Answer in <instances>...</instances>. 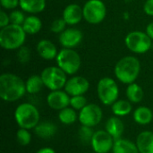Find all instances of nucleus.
I'll list each match as a JSON object with an SVG mask.
<instances>
[{"label": "nucleus", "instance_id": "obj_28", "mask_svg": "<svg viewBox=\"0 0 153 153\" xmlns=\"http://www.w3.org/2000/svg\"><path fill=\"white\" fill-rule=\"evenodd\" d=\"M30 130L25 128H19L16 132V141L19 145L25 147L28 146L32 140V135L30 132Z\"/></svg>", "mask_w": 153, "mask_h": 153}, {"label": "nucleus", "instance_id": "obj_12", "mask_svg": "<svg viewBox=\"0 0 153 153\" xmlns=\"http://www.w3.org/2000/svg\"><path fill=\"white\" fill-rule=\"evenodd\" d=\"M90 89V82L87 78L81 75H74L67 79L64 90L72 97L84 95Z\"/></svg>", "mask_w": 153, "mask_h": 153}, {"label": "nucleus", "instance_id": "obj_1", "mask_svg": "<svg viewBox=\"0 0 153 153\" xmlns=\"http://www.w3.org/2000/svg\"><path fill=\"white\" fill-rule=\"evenodd\" d=\"M25 82L17 74L4 73L0 75V98L5 102L20 100L25 94Z\"/></svg>", "mask_w": 153, "mask_h": 153}, {"label": "nucleus", "instance_id": "obj_7", "mask_svg": "<svg viewBox=\"0 0 153 153\" xmlns=\"http://www.w3.org/2000/svg\"><path fill=\"white\" fill-rule=\"evenodd\" d=\"M40 76L44 86L49 91L63 90L67 82V74L57 65L46 67L42 70Z\"/></svg>", "mask_w": 153, "mask_h": 153}, {"label": "nucleus", "instance_id": "obj_37", "mask_svg": "<svg viewBox=\"0 0 153 153\" xmlns=\"http://www.w3.org/2000/svg\"><path fill=\"white\" fill-rule=\"evenodd\" d=\"M35 153H56V151L51 147H42L39 149Z\"/></svg>", "mask_w": 153, "mask_h": 153}, {"label": "nucleus", "instance_id": "obj_26", "mask_svg": "<svg viewBox=\"0 0 153 153\" xmlns=\"http://www.w3.org/2000/svg\"><path fill=\"white\" fill-rule=\"evenodd\" d=\"M25 87H26V91L27 93L30 95H35L39 92H40L43 89L44 82L42 81V78L38 74H33L30 76L26 81H25Z\"/></svg>", "mask_w": 153, "mask_h": 153}, {"label": "nucleus", "instance_id": "obj_34", "mask_svg": "<svg viewBox=\"0 0 153 153\" xmlns=\"http://www.w3.org/2000/svg\"><path fill=\"white\" fill-rule=\"evenodd\" d=\"M0 4L4 10H14L20 4V0H0Z\"/></svg>", "mask_w": 153, "mask_h": 153}, {"label": "nucleus", "instance_id": "obj_35", "mask_svg": "<svg viewBox=\"0 0 153 153\" xmlns=\"http://www.w3.org/2000/svg\"><path fill=\"white\" fill-rule=\"evenodd\" d=\"M11 22H10V17H9V14H7L5 13V11L4 10H1L0 11V28H4L7 25H9Z\"/></svg>", "mask_w": 153, "mask_h": 153}, {"label": "nucleus", "instance_id": "obj_36", "mask_svg": "<svg viewBox=\"0 0 153 153\" xmlns=\"http://www.w3.org/2000/svg\"><path fill=\"white\" fill-rule=\"evenodd\" d=\"M143 11L144 13L149 15L153 16V0H146L143 4Z\"/></svg>", "mask_w": 153, "mask_h": 153}, {"label": "nucleus", "instance_id": "obj_16", "mask_svg": "<svg viewBox=\"0 0 153 153\" xmlns=\"http://www.w3.org/2000/svg\"><path fill=\"white\" fill-rule=\"evenodd\" d=\"M36 50L42 59L48 61L56 59L59 52L56 46L49 39L39 40L36 46Z\"/></svg>", "mask_w": 153, "mask_h": 153}, {"label": "nucleus", "instance_id": "obj_31", "mask_svg": "<svg viewBox=\"0 0 153 153\" xmlns=\"http://www.w3.org/2000/svg\"><path fill=\"white\" fill-rule=\"evenodd\" d=\"M17 60L20 64H27L30 60V56H31V53H30V49L26 47V46H22L19 49H17Z\"/></svg>", "mask_w": 153, "mask_h": 153}, {"label": "nucleus", "instance_id": "obj_20", "mask_svg": "<svg viewBox=\"0 0 153 153\" xmlns=\"http://www.w3.org/2000/svg\"><path fill=\"white\" fill-rule=\"evenodd\" d=\"M133 119L139 126H148L153 121V111L146 106H139L133 111Z\"/></svg>", "mask_w": 153, "mask_h": 153}, {"label": "nucleus", "instance_id": "obj_24", "mask_svg": "<svg viewBox=\"0 0 153 153\" xmlns=\"http://www.w3.org/2000/svg\"><path fill=\"white\" fill-rule=\"evenodd\" d=\"M126 96L132 104H138L143 101L144 98V91L138 83L133 82L127 85L126 89Z\"/></svg>", "mask_w": 153, "mask_h": 153}, {"label": "nucleus", "instance_id": "obj_22", "mask_svg": "<svg viewBox=\"0 0 153 153\" xmlns=\"http://www.w3.org/2000/svg\"><path fill=\"white\" fill-rule=\"evenodd\" d=\"M112 153H139L135 142L126 138H119L115 140Z\"/></svg>", "mask_w": 153, "mask_h": 153}, {"label": "nucleus", "instance_id": "obj_10", "mask_svg": "<svg viewBox=\"0 0 153 153\" xmlns=\"http://www.w3.org/2000/svg\"><path fill=\"white\" fill-rule=\"evenodd\" d=\"M102 118V108L96 103H88L81 111H79L78 121L81 126L93 128L100 125Z\"/></svg>", "mask_w": 153, "mask_h": 153}, {"label": "nucleus", "instance_id": "obj_23", "mask_svg": "<svg viewBox=\"0 0 153 153\" xmlns=\"http://www.w3.org/2000/svg\"><path fill=\"white\" fill-rule=\"evenodd\" d=\"M111 111L114 116L118 117H124L131 113H133V104L126 99V100H117L112 106Z\"/></svg>", "mask_w": 153, "mask_h": 153}, {"label": "nucleus", "instance_id": "obj_25", "mask_svg": "<svg viewBox=\"0 0 153 153\" xmlns=\"http://www.w3.org/2000/svg\"><path fill=\"white\" fill-rule=\"evenodd\" d=\"M22 26L26 34L34 35L40 31L42 28V22L38 16L30 14L29 16H26V19Z\"/></svg>", "mask_w": 153, "mask_h": 153}, {"label": "nucleus", "instance_id": "obj_27", "mask_svg": "<svg viewBox=\"0 0 153 153\" xmlns=\"http://www.w3.org/2000/svg\"><path fill=\"white\" fill-rule=\"evenodd\" d=\"M79 112L71 108L70 106L58 111V120L62 125L71 126L78 120Z\"/></svg>", "mask_w": 153, "mask_h": 153}, {"label": "nucleus", "instance_id": "obj_5", "mask_svg": "<svg viewBox=\"0 0 153 153\" xmlns=\"http://www.w3.org/2000/svg\"><path fill=\"white\" fill-rule=\"evenodd\" d=\"M56 65L67 75H74L81 68L82 60L79 53L74 48H63L56 58Z\"/></svg>", "mask_w": 153, "mask_h": 153}, {"label": "nucleus", "instance_id": "obj_30", "mask_svg": "<svg viewBox=\"0 0 153 153\" xmlns=\"http://www.w3.org/2000/svg\"><path fill=\"white\" fill-rule=\"evenodd\" d=\"M87 104H88V101L84 95L72 96L70 99V107L78 112L81 111Z\"/></svg>", "mask_w": 153, "mask_h": 153}, {"label": "nucleus", "instance_id": "obj_9", "mask_svg": "<svg viewBox=\"0 0 153 153\" xmlns=\"http://www.w3.org/2000/svg\"><path fill=\"white\" fill-rule=\"evenodd\" d=\"M83 19L90 24H99L107 16V7L101 0H88L82 6Z\"/></svg>", "mask_w": 153, "mask_h": 153}, {"label": "nucleus", "instance_id": "obj_2", "mask_svg": "<svg viewBox=\"0 0 153 153\" xmlns=\"http://www.w3.org/2000/svg\"><path fill=\"white\" fill-rule=\"evenodd\" d=\"M141 73L140 60L134 56H126L120 58L114 68L116 78L123 84L135 82Z\"/></svg>", "mask_w": 153, "mask_h": 153}, {"label": "nucleus", "instance_id": "obj_38", "mask_svg": "<svg viewBox=\"0 0 153 153\" xmlns=\"http://www.w3.org/2000/svg\"><path fill=\"white\" fill-rule=\"evenodd\" d=\"M145 32L147 33V35H148V36L153 40V22H150V23L147 25Z\"/></svg>", "mask_w": 153, "mask_h": 153}, {"label": "nucleus", "instance_id": "obj_13", "mask_svg": "<svg viewBox=\"0 0 153 153\" xmlns=\"http://www.w3.org/2000/svg\"><path fill=\"white\" fill-rule=\"evenodd\" d=\"M71 96L63 89L57 91H50L46 98L48 106L56 111H60L70 106Z\"/></svg>", "mask_w": 153, "mask_h": 153}, {"label": "nucleus", "instance_id": "obj_18", "mask_svg": "<svg viewBox=\"0 0 153 153\" xmlns=\"http://www.w3.org/2000/svg\"><path fill=\"white\" fill-rule=\"evenodd\" d=\"M105 130L115 140H117L123 137V134L125 132V124L121 117L113 115L107 120L105 124Z\"/></svg>", "mask_w": 153, "mask_h": 153}, {"label": "nucleus", "instance_id": "obj_8", "mask_svg": "<svg viewBox=\"0 0 153 153\" xmlns=\"http://www.w3.org/2000/svg\"><path fill=\"white\" fill-rule=\"evenodd\" d=\"M125 44L131 52L142 55L147 53L151 49L152 39L146 32L142 30H133L126 36Z\"/></svg>", "mask_w": 153, "mask_h": 153}, {"label": "nucleus", "instance_id": "obj_19", "mask_svg": "<svg viewBox=\"0 0 153 153\" xmlns=\"http://www.w3.org/2000/svg\"><path fill=\"white\" fill-rule=\"evenodd\" d=\"M139 153H153V132L144 130L138 134L135 141Z\"/></svg>", "mask_w": 153, "mask_h": 153}, {"label": "nucleus", "instance_id": "obj_29", "mask_svg": "<svg viewBox=\"0 0 153 153\" xmlns=\"http://www.w3.org/2000/svg\"><path fill=\"white\" fill-rule=\"evenodd\" d=\"M94 132L95 131H93L92 127L81 126V127L78 130V136L80 138V141L84 144H91Z\"/></svg>", "mask_w": 153, "mask_h": 153}, {"label": "nucleus", "instance_id": "obj_17", "mask_svg": "<svg viewBox=\"0 0 153 153\" xmlns=\"http://www.w3.org/2000/svg\"><path fill=\"white\" fill-rule=\"evenodd\" d=\"M57 126L52 121H40L33 129L35 135L42 140H49L57 133Z\"/></svg>", "mask_w": 153, "mask_h": 153}, {"label": "nucleus", "instance_id": "obj_32", "mask_svg": "<svg viewBox=\"0 0 153 153\" xmlns=\"http://www.w3.org/2000/svg\"><path fill=\"white\" fill-rule=\"evenodd\" d=\"M9 17H10V22L15 25H22V23L26 19L24 12L22 10H16V9L12 10V12L9 13Z\"/></svg>", "mask_w": 153, "mask_h": 153}, {"label": "nucleus", "instance_id": "obj_3", "mask_svg": "<svg viewBox=\"0 0 153 153\" xmlns=\"http://www.w3.org/2000/svg\"><path fill=\"white\" fill-rule=\"evenodd\" d=\"M14 121L19 128L33 130L40 122V113L38 108L30 102L19 104L13 113Z\"/></svg>", "mask_w": 153, "mask_h": 153}, {"label": "nucleus", "instance_id": "obj_39", "mask_svg": "<svg viewBox=\"0 0 153 153\" xmlns=\"http://www.w3.org/2000/svg\"><path fill=\"white\" fill-rule=\"evenodd\" d=\"M132 1H133V0H126V2H127V3H128V2H132Z\"/></svg>", "mask_w": 153, "mask_h": 153}, {"label": "nucleus", "instance_id": "obj_40", "mask_svg": "<svg viewBox=\"0 0 153 153\" xmlns=\"http://www.w3.org/2000/svg\"><path fill=\"white\" fill-rule=\"evenodd\" d=\"M90 153H96V152H90Z\"/></svg>", "mask_w": 153, "mask_h": 153}, {"label": "nucleus", "instance_id": "obj_33", "mask_svg": "<svg viewBox=\"0 0 153 153\" xmlns=\"http://www.w3.org/2000/svg\"><path fill=\"white\" fill-rule=\"evenodd\" d=\"M66 22L63 19V18H57V19H55L51 25H50V30L53 32V33H56V34H60L62 33L66 28Z\"/></svg>", "mask_w": 153, "mask_h": 153}, {"label": "nucleus", "instance_id": "obj_11", "mask_svg": "<svg viewBox=\"0 0 153 153\" xmlns=\"http://www.w3.org/2000/svg\"><path fill=\"white\" fill-rule=\"evenodd\" d=\"M115 139L105 130L100 129L94 132L91 142V147L96 153H109L112 152Z\"/></svg>", "mask_w": 153, "mask_h": 153}, {"label": "nucleus", "instance_id": "obj_14", "mask_svg": "<svg viewBox=\"0 0 153 153\" xmlns=\"http://www.w3.org/2000/svg\"><path fill=\"white\" fill-rule=\"evenodd\" d=\"M82 39L83 34L77 28H67L58 36V41L65 48H76L80 45Z\"/></svg>", "mask_w": 153, "mask_h": 153}, {"label": "nucleus", "instance_id": "obj_21", "mask_svg": "<svg viewBox=\"0 0 153 153\" xmlns=\"http://www.w3.org/2000/svg\"><path fill=\"white\" fill-rule=\"evenodd\" d=\"M46 0H20L19 6L24 13L36 14L43 12L46 8Z\"/></svg>", "mask_w": 153, "mask_h": 153}, {"label": "nucleus", "instance_id": "obj_15", "mask_svg": "<svg viewBox=\"0 0 153 153\" xmlns=\"http://www.w3.org/2000/svg\"><path fill=\"white\" fill-rule=\"evenodd\" d=\"M62 18L67 25L74 26L81 22L83 19L82 7L78 4H69L63 10Z\"/></svg>", "mask_w": 153, "mask_h": 153}, {"label": "nucleus", "instance_id": "obj_4", "mask_svg": "<svg viewBox=\"0 0 153 153\" xmlns=\"http://www.w3.org/2000/svg\"><path fill=\"white\" fill-rule=\"evenodd\" d=\"M26 35L22 25L10 23L0 30V46L5 50L19 49L24 45Z\"/></svg>", "mask_w": 153, "mask_h": 153}, {"label": "nucleus", "instance_id": "obj_6", "mask_svg": "<svg viewBox=\"0 0 153 153\" xmlns=\"http://www.w3.org/2000/svg\"><path fill=\"white\" fill-rule=\"evenodd\" d=\"M97 96L104 106H112L119 98V87L111 77L101 78L97 84Z\"/></svg>", "mask_w": 153, "mask_h": 153}]
</instances>
